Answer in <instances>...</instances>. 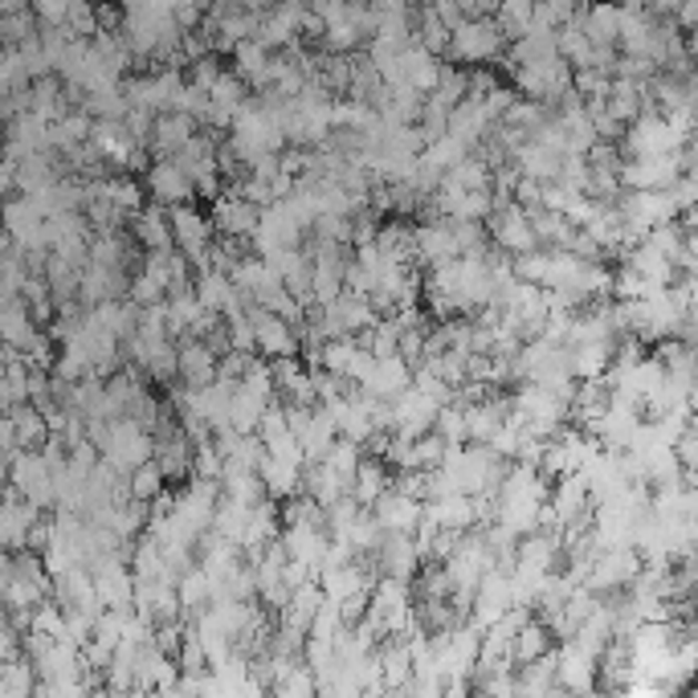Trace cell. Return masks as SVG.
<instances>
[{
    "instance_id": "6da1fadb",
    "label": "cell",
    "mask_w": 698,
    "mask_h": 698,
    "mask_svg": "<svg viewBox=\"0 0 698 698\" xmlns=\"http://www.w3.org/2000/svg\"><path fill=\"white\" fill-rule=\"evenodd\" d=\"M510 50V38L503 33L498 17H471L466 26L454 29V41H449V62L457 65H495L503 62Z\"/></svg>"
},
{
    "instance_id": "7a4b0ae2",
    "label": "cell",
    "mask_w": 698,
    "mask_h": 698,
    "mask_svg": "<svg viewBox=\"0 0 698 698\" xmlns=\"http://www.w3.org/2000/svg\"><path fill=\"white\" fill-rule=\"evenodd\" d=\"M571 87H576V65H571L564 53H559V58H547V62H532V65H519V70H515V90H519L523 99L547 102V107H556Z\"/></svg>"
},
{
    "instance_id": "3957f363",
    "label": "cell",
    "mask_w": 698,
    "mask_h": 698,
    "mask_svg": "<svg viewBox=\"0 0 698 698\" xmlns=\"http://www.w3.org/2000/svg\"><path fill=\"white\" fill-rule=\"evenodd\" d=\"M486 225H490V237H495L498 250H507L510 257L532 254V250L544 245L539 242V233H535V225H532V213H527L519 201L498 204Z\"/></svg>"
},
{
    "instance_id": "277c9868",
    "label": "cell",
    "mask_w": 698,
    "mask_h": 698,
    "mask_svg": "<svg viewBox=\"0 0 698 698\" xmlns=\"http://www.w3.org/2000/svg\"><path fill=\"white\" fill-rule=\"evenodd\" d=\"M250 315L257 323V352L266 360H279V356H299L303 352V335L294 323H286L282 315H274L270 306H257L250 303Z\"/></svg>"
},
{
    "instance_id": "5b68a950",
    "label": "cell",
    "mask_w": 698,
    "mask_h": 698,
    "mask_svg": "<svg viewBox=\"0 0 698 698\" xmlns=\"http://www.w3.org/2000/svg\"><path fill=\"white\" fill-rule=\"evenodd\" d=\"M143 184H148V196L160 204H189L196 196V180L176 164V160H155L148 172H143Z\"/></svg>"
},
{
    "instance_id": "8992f818",
    "label": "cell",
    "mask_w": 698,
    "mask_h": 698,
    "mask_svg": "<svg viewBox=\"0 0 698 698\" xmlns=\"http://www.w3.org/2000/svg\"><path fill=\"white\" fill-rule=\"evenodd\" d=\"M571 21L585 29L593 41H600V45H621L625 4H617V0H593V4H580V13L571 17Z\"/></svg>"
},
{
    "instance_id": "52a82bcc",
    "label": "cell",
    "mask_w": 698,
    "mask_h": 698,
    "mask_svg": "<svg viewBox=\"0 0 698 698\" xmlns=\"http://www.w3.org/2000/svg\"><path fill=\"white\" fill-rule=\"evenodd\" d=\"M393 405H396V429L408 433V437L429 433L433 425H437V413H442V401H433L429 393H421L417 384H408Z\"/></svg>"
},
{
    "instance_id": "ba28073f",
    "label": "cell",
    "mask_w": 698,
    "mask_h": 698,
    "mask_svg": "<svg viewBox=\"0 0 698 698\" xmlns=\"http://www.w3.org/2000/svg\"><path fill=\"white\" fill-rule=\"evenodd\" d=\"M376 559H381L384 576H405V580H413V576L421 571V564H425V556H421V547H417V535L413 532L384 535V544L376 547Z\"/></svg>"
},
{
    "instance_id": "9c48e42d",
    "label": "cell",
    "mask_w": 698,
    "mask_h": 698,
    "mask_svg": "<svg viewBox=\"0 0 698 698\" xmlns=\"http://www.w3.org/2000/svg\"><path fill=\"white\" fill-rule=\"evenodd\" d=\"M196 131H201V123H196L189 111H164V114H155V131L148 148H152L155 160H176V152Z\"/></svg>"
},
{
    "instance_id": "30bf717a",
    "label": "cell",
    "mask_w": 698,
    "mask_h": 698,
    "mask_svg": "<svg viewBox=\"0 0 698 698\" xmlns=\"http://www.w3.org/2000/svg\"><path fill=\"white\" fill-rule=\"evenodd\" d=\"M262 221V204L245 201L242 192H225L213 201V225L216 233H233V237H250Z\"/></svg>"
},
{
    "instance_id": "8fae6325",
    "label": "cell",
    "mask_w": 698,
    "mask_h": 698,
    "mask_svg": "<svg viewBox=\"0 0 698 698\" xmlns=\"http://www.w3.org/2000/svg\"><path fill=\"white\" fill-rule=\"evenodd\" d=\"M449 257H462L454 237V221L449 216H429L425 225H417V262L421 266H437V262H449Z\"/></svg>"
},
{
    "instance_id": "7c38bea8",
    "label": "cell",
    "mask_w": 698,
    "mask_h": 698,
    "mask_svg": "<svg viewBox=\"0 0 698 698\" xmlns=\"http://www.w3.org/2000/svg\"><path fill=\"white\" fill-rule=\"evenodd\" d=\"M131 233L143 250H176V233H172V213L168 204L148 201L140 213L131 216Z\"/></svg>"
},
{
    "instance_id": "4fadbf2b",
    "label": "cell",
    "mask_w": 698,
    "mask_h": 698,
    "mask_svg": "<svg viewBox=\"0 0 698 698\" xmlns=\"http://www.w3.org/2000/svg\"><path fill=\"white\" fill-rule=\"evenodd\" d=\"M216 372H221V356H216L213 347L204 340H184L180 343V384H189V388H204V384L216 381Z\"/></svg>"
},
{
    "instance_id": "5bb4252c",
    "label": "cell",
    "mask_w": 698,
    "mask_h": 698,
    "mask_svg": "<svg viewBox=\"0 0 698 698\" xmlns=\"http://www.w3.org/2000/svg\"><path fill=\"white\" fill-rule=\"evenodd\" d=\"M425 515L445 532H471L478 527V510H474V495H445V498H425Z\"/></svg>"
},
{
    "instance_id": "9a60e30c",
    "label": "cell",
    "mask_w": 698,
    "mask_h": 698,
    "mask_svg": "<svg viewBox=\"0 0 698 698\" xmlns=\"http://www.w3.org/2000/svg\"><path fill=\"white\" fill-rule=\"evenodd\" d=\"M393 478H396L393 466H388L384 457H372V454H368L364 462H360L356 478H352V495H356L360 503H364V507L372 510L384 495H388V490H393Z\"/></svg>"
},
{
    "instance_id": "2e32d148",
    "label": "cell",
    "mask_w": 698,
    "mask_h": 698,
    "mask_svg": "<svg viewBox=\"0 0 698 698\" xmlns=\"http://www.w3.org/2000/svg\"><path fill=\"white\" fill-rule=\"evenodd\" d=\"M408 384H413V364L405 356H388V360H376V372H372L368 381L360 384L368 396H384V401H396V396L405 393Z\"/></svg>"
},
{
    "instance_id": "e0dca14e",
    "label": "cell",
    "mask_w": 698,
    "mask_h": 698,
    "mask_svg": "<svg viewBox=\"0 0 698 698\" xmlns=\"http://www.w3.org/2000/svg\"><path fill=\"white\" fill-rule=\"evenodd\" d=\"M372 510L384 523V532H417V523L425 519V503L401 495V490H388Z\"/></svg>"
},
{
    "instance_id": "ac0fdd59",
    "label": "cell",
    "mask_w": 698,
    "mask_h": 698,
    "mask_svg": "<svg viewBox=\"0 0 698 698\" xmlns=\"http://www.w3.org/2000/svg\"><path fill=\"white\" fill-rule=\"evenodd\" d=\"M303 490L311 498H318L323 507H331V503H340L343 495H352V483L343 478L331 462H306L303 466Z\"/></svg>"
},
{
    "instance_id": "d6986e66",
    "label": "cell",
    "mask_w": 698,
    "mask_h": 698,
    "mask_svg": "<svg viewBox=\"0 0 698 698\" xmlns=\"http://www.w3.org/2000/svg\"><path fill=\"white\" fill-rule=\"evenodd\" d=\"M270 405H274V396L254 393V388L237 384V388H233V405H229V421H233L242 433H257V425H262Z\"/></svg>"
},
{
    "instance_id": "ffe728a7",
    "label": "cell",
    "mask_w": 698,
    "mask_h": 698,
    "mask_svg": "<svg viewBox=\"0 0 698 698\" xmlns=\"http://www.w3.org/2000/svg\"><path fill=\"white\" fill-rule=\"evenodd\" d=\"M257 474H262L270 498H279V503L303 490V466H291V462H279V457H266V462L257 466Z\"/></svg>"
},
{
    "instance_id": "44dd1931",
    "label": "cell",
    "mask_w": 698,
    "mask_h": 698,
    "mask_svg": "<svg viewBox=\"0 0 698 698\" xmlns=\"http://www.w3.org/2000/svg\"><path fill=\"white\" fill-rule=\"evenodd\" d=\"M471 143H462L454 135V131H445V135H437V140L433 143H425V152H421V160H425V164L429 168H437V172H445V176H449V172H454L457 164H462V160H471Z\"/></svg>"
},
{
    "instance_id": "7402d4cb",
    "label": "cell",
    "mask_w": 698,
    "mask_h": 698,
    "mask_svg": "<svg viewBox=\"0 0 698 698\" xmlns=\"http://www.w3.org/2000/svg\"><path fill=\"white\" fill-rule=\"evenodd\" d=\"M544 654H552V625L544 617H532L515 634V666H527V661L544 658Z\"/></svg>"
},
{
    "instance_id": "603a6c76",
    "label": "cell",
    "mask_w": 698,
    "mask_h": 698,
    "mask_svg": "<svg viewBox=\"0 0 698 698\" xmlns=\"http://www.w3.org/2000/svg\"><path fill=\"white\" fill-rule=\"evenodd\" d=\"M9 417H13L17 437H21V445H26V449H41V445H45V442L53 437L50 421H45V413H41V408L33 405V401H29V405H21V408H13Z\"/></svg>"
},
{
    "instance_id": "cb8c5ba5",
    "label": "cell",
    "mask_w": 698,
    "mask_h": 698,
    "mask_svg": "<svg viewBox=\"0 0 698 698\" xmlns=\"http://www.w3.org/2000/svg\"><path fill=\"white\" fill-rule=\"evenodd\" d=\"M437 107H445V111H454L457 102H466L471 99V70L466 65H445V74H442V82H437V90L429 94Z\"/></svg>"
},
{
    "instance_id": "d4e9b609",
    "label": "cell",
    "mask_w": 698,
    "mask_h": 698,
    "mask_svg": "<svg viewBox=\"0 0 698 698\" xmlns=\"http://www.w3.org/2000/svg\"><path fill=\"white\" fill-rule=\"evenodd\" d=\"M143 192H148V184H140V180H131V172H114V176H107V196H111L119 209L128 216H135L143 209Z\"/></svg>"
},
{
    "instance_id": "484cf974",
    "label": "cell",
    "mask_w": 698,
    "mask_h": 698,
    "mask_svg": "<svg viewBox=\"0 0 698 698\" xmlns=\"http://www.w3.org/2000/svg\"><path fill=\"white\" fill-rule=\"evenodd\" d=\"M250 515H254V507H245V503H237V498H221L213 532H221L225 539H233V544H242L245 527H250Z\"/></svg>"
},
{
    "instance_id": "4316f807",
    "label": "cell",
    "mask_w": 698,
    "mask_h": 698,
    "mask_svg": "<svg viewBox=\"0 0 698 698\" xmlns=\"http://www.w3.org/2000/svg\"><path fill=\"white\" fill-rule=\"evenodd\" d=\"M128 490L135 498H148V503H152V498H160L168 490V474L160 471V462H143V466H135V471H131V478H128Z\"/></svg>"
},
{
    "instance_id": "83f0119b",
    "label": "cell",
    "mask_w": 698,
    "mask_h": 698,
    "mask_svg": "<svg viewBox=\"0 0 698 698\" xmlns=\"http://www.w3.org/2000/svg\"><path fill=\"white\" fill-rule=\"evenodd\" d=\"M364 442H352V437H343L340 433V442L331 445V454L323 457V462H331V466H335V471L343 474V478H347V483H352V478H356V471H360V462H364Z\"/></svg>"
},
{
    "instance_id": "f1b7e54d",
    "label": "cell",
    "mask_w": 698,
    "mask_h": 698,
    "mask_svg": "<svg viewBox=\"0 0 698 698\" xmlns=\"http://www.w3.org/2000/svg\"><path fill=\"white\" fill-rule=\"evenodd\" d=\"M433 429L442 433L449 445H471V425H466V408L442 405V413H437V425H433Z\"/></svg>"
},
{
    "instance_id": "f546056e",
    "label": "cell",
    "mask_w": 698,
    "mask_h": 698,
    "mask_svg": "<svg viewBox=\"0 0 698 698\" xmlns=\"http://www.w3.org/2000/svg\"><path fill=\"white\" fill-rule=\"evenodd\" d=\"M65 29L74 38H94L99 33V4L94 0H70V17H65Z\"/></svg>"
},
{
    "instance_id": "4dcf8cb0",
    "label": "cell",
    "mask_w": 698,
    "mask_h": 698,
    "mask_svg": "<svg viewBox=\"0 0 698 698\" xmlns=\"http://www.w3.org/2000/svg\"><path fill=\"white\" fill-rule=\"evenodd\" d=\"M347 629V621H343V609L340 600L327 597L323 600V609L315 613V621H311V637H323V641H335V637Z\"/></svg>"
},
{
    "instance_id": "1f68e13d",
    "label": "cell",
    "mask_w": 698,
    "mask_h": 698,
    "mask_svg": "<svg viewBox=\"0 0 698 698\" xmlns=\"http://www.w3.org/2000/svg\"><path fill=\"white\" fill-rule=\"evenodd\" d=\"M229 340H233V352H250V356L257 352V323L250 311L229 318Z\"/></svg>"
},
{
    "instance_id": "d6a6232c",
    "label": "cell",
    "mask_w": 698,
    "mask_h": 698,
    "mask_svg": "<svg viewBox=\"0 0 698 698\" xmlns=\"http://www.w3.org/2000/svg\"><path fill=\"white\" fill-rule=\"evenodd\" d=\"M364 503H360L356 495H343L340 503H331L327 507V527H331V535L335 532H347V527H352V523L360 519V515H364Z\"/></svg>"
},
{
    "instance_id": "836d02e7",
    "label": "cell",
    "mask_w": 698,
    "mask_h": 698,
    "mask_svg": "<svg viewBox=\"0 0 698 698\" xmlns=\"http://www.w3.org/2000/svg\"><path fill=\"white\" fill-rule=\"evenodd\" d=\"M225 74V65H221V58L216 53H204V58H196V62L189 65V82L201 90H213L216 78Z\"/></svg>"
},
{
    "instance_id": "e575fe53",
    "label": "cell",
    "mask_w": 698,
    "mask_h": 698,
    "mask_svg": "<svg viewBox=\"0 0 698 698\" xmlns=\"http://www.w3.org/2000/svg\"><path fill=\"white\" fill-rule=\"evenodd\" d=\"M131 299H135V303L140 306H148V303H164L168 299V286L160 279H152V274H135V279H131Z\"/></svg>"
},
{
    "instance_id": "d590c367",
    "label": "cell",
    "mask_w": 698,
    "mask_h": 698,
    "mask_svg": "<svg viewBox=\"0 0 698 698\" xmlns=\"http://www.w3.org/2000/svg\"><path fill=\"white\" fill-rule=\"evenodd\" d=\"M393 490H401V495L421 498V503H425V495H429V471H396Z\"/></svg>"
},
{
    "instance_id": "8d00e7d4",
    "label": "cell",
    "mask_w": 698,
    "mask_h": 698,
    "mask_svg": "<svg viewBox=\"0 0 698 698\" xmlns=\"http://www.w3.org/2000/svg\"><path fill=\"white\" fill-rule=\"evenodd\" d=\"M29 9L38 13L41 26H65V17H70V0H29Z\"/></svg>"
},
{
    "instance_id": "74e56055",
    "label": "cell",
    "mask_w": 698,
    "mask_h": 698,
    "mask_svg": "<svg viewBox=\"0 0 698 698\" xmlns=\"http://www.w3.org/2000/svg\"><path fill=\"white\" fill-rule=\"evenodd\" d=\"M257 356V352H254ZM250 352H229V356H221V372H216V381H229V384H242L245 368H250Z\"/></svg>"
},
{
    "instance_id": "f35d334b",
    "label": "cell",
    "mask_w": 698,
    "mask_h": 698,
    "mask_svg": "<svg viewBox=\"0 0 698 698\" xmlns=\"http://www.w3.org/2000/svg\"><path fill=\"white\" fill-rule=\"evenodd\" d=\"M580 4H585V0H539V13H547L556 26H568L571 17L580 13Z\"/></svg>"
},
{
    "instance_id": "ab89813d",
    "label": "cell",
    "mask_w": 698,
    "mask_h": 698,
    "mask_svg": "<svg viewBox=\"0 0 698 698\" xmlns=\"http://www.w3.org/2000/svg\"><path fill=\"white\" fill-rule=\"evenodd\" d=\"M291 429V421H286V405H270L266 408V417H262V425H257V433H262V437H279V433H286Z\"/></svg>"
},
{
    "instance_id": "60d3db41",
    "label": "cell",
    "mask_w": 698,
    "mask_h": 698,
    "mask_svg": "<svg viewBox=\"0 0 698 698\" xmlns=\"http://www.w3.org/2000/svg\"><path fill=\"white\" fill-rule=\"evenodd\" d=\"M462 13L466 17H495L498 13V0H457Z\"/></svg>"
},
{
    "instance_id": "b9f144b4",
    "label": "cell",
    "mask_w": 698,
    "mask_h": 698,
    "mask_svg": "<svg viewBox=\"0 0 698 698\" xmlns=\"http://www.w3.org/2000/svg\"><path fill=\"white\" fill-rule=\"evenodd\" d=\"M682 225H686V233H698V204L682 209Z\"/></svg>"
}]
</instances>
